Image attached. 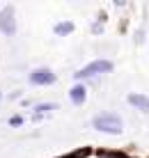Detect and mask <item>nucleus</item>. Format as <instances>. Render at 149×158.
I'll use <instances>...</instances> for the list:
<instances>
[{"label": "nucleus", "mask_w": 149, "mask_h": 158, "mask_svg": "<svg viewBox=\"0 0 149 158\" xmlns=\"http://www.w3.org/2000/svg\"><path fill=\"white\" fill-rule=\"evenodd\" d=\"M92 128H96L99 133H108V135H122L124 122L115 112H101V115H96L92 119Z\"/></svg>", "instance_id": "obj_1"}, {"label": "nucleus", "mask_w": 149, "mask_h": 158, "mask_svg": "<svg viewBox=\"0 0 149 158\" xmlns=\"http://www.w3.org/2000/svg\"><path fill=\"white\" fill-rule=\"evenodd\" d=\"M113 71V62L110 60H94V62L85 64L83 69L74 73L76 80H85V78H94V76H101V73H110Z\"/></svg>", "instance_id": "obj_2"}, {"label": "nucleus", "mask_w": 149, "mask_h": 158, "mask_svg": "<svg viewBox=\"0 0 149 158\" xmlns=\"http://www.w3.org/2000/svg\"><path fill=\"white\" fill-rule=\"evenodd\" d=\"M0 32L5 37H14L16 35V9L12 5L0 9Z\"/></svg>", "instance_id": "obj_3"}, {"label": "nucleus", "mask_w": 149, "mask_h": 158, "mask_svg": "<svg viewBox=\"0 0 149 158\" xmlns=\"http://www.w3.org/2000/svg\"><path fill=\"white\" fill-rule=\"evenodd\" d=\"M28 80H30V85L46 87V85H53L55 80H57V76H55V71H53V69H48V67H37V69H32V71H30Z\"/></svg>", "instance_id": "obj_4"}, {"label": "nucleus", "mask_w": 149, "mask_h": 158, "mask_svg": "<svg viewBox=\"0 0 149 158\" xmlns=\"http://www.w3.org/2000/svg\"><path fill=\"white\" fill-rule=\"evenodd\" d=\"M69 99H71L74 106H83L85 99H87V87H85V85H74V87L69 89Z\"/></svg>", "instance_id": "obj_5"}, {"label": "nucleus", "mask_w": 149, "mask_h": 158, "mask_svg": "<svg viewBox=\"0 0 149 158\" xmlns=\"http://www.w3.org/2000/svg\"><path fill=\"white\" fill-rule=\"evenodd\" d=\"M129 103L140 112H149V96L145 94H129Z\"/></svg>", "instance_id": "obj_6"}, {"label": "nucleus", "mask_w": 149, "mask_h": 158, "mask_svg": "<svg viewBox=\"0 0 149 158\" xmlns=\"http://www.w3.org/2000/svg\"><path fill=\"white\" fill-rule=\"evenodd\" d=\"M74 30H76L74 21H62V23H55V28H53V32H55L57 37H67V35H71Z\"/></svg>", "instance_id": "obj_7"}, {"label": "nucleus", "mask_w": 149, "mask_h": 158, "mask_svg": "<svg viewBox=\"0 0 149 158\" xmlns=\"http://www.w3.org/2000/svg\"><path fill=\"white\" fill-rule=\"evenodd\" d=\"M51 110H57V106H55V103H37L35 106V112H32V115H46V112H51Z\"/></svg>", "instance_id": "obj_8"}, {"label": "nucleus", "mask_w": 149, "mask_h": 158, "mask_svg": "<svg viewBox=\"0 0 149 158\" xmlns=\"http://www.w3.org/2000/svg\"><path fill=\"white\" fill-rule=\"evenodd\" d=\"M96 156L99 158H126L124 154H119V151H108V149H101Z\"/></svg>", "instance_id": "obj_9"}, {"label": "nucleus", "mask_w": 149, "mask_h": 158, "mask_svg": "<svg viewBox=\"0 0 149 158\" xmlns=\"http://www.w3.org/2000/svg\"><path fill=\"white\" fill-rule=\"evenodd\" d=\"M21 124H23V117H21V115L9 117V126H21Z\"/></svg>", "instance_id": "obj_10"}, {"label": "nucleus", "mask_w": 149, "mask_h": 158, "mask_svg": "<svg viewBox=\"0 0 149 158\" xmlns=\"http://www.w3.org/2000/svg\"><path fill=\"white\" fill-rule=\"evenodd\" d=\"M106 21H108V14H106V12L101 9V12H99V19H96V23H101V25H103Z\"/></svg>", "instance_id": "obj_11"}, {"label": "nucleus", "mask_w": 149, "mask_h": 158, "mask_svg": "<svg viewBox=\"0 0 149 158\" xmlns=\"http://www.w3.org/2000/svg\"><path fill=\"white\" fill-rule=\"evenodd\" d=\"M101 30H103V25H101V23H94V25H92V32H94V35H99Z\"/></svg>", "instance_id": "obj_12"}, {"label": "nucleus", "mask_w": 149, "mask_h": 158, "mask_svg": "<svg viewBox=\"0 0 149 158\" xmlns=\"http://www.w3.org/2000/svg\"><path fill=\"white\" fill-rule=\"evenodd\" d=\"M60 158H74V154H69V156H60Z\"/></svg>", "instance_id": "obj_13"}, {"label": "nucleus", "mask_w": 149, "mask_h": 158, "mask_svg": "<svg viewBox=\"0 0 149 158\" xmlns=\"http://www.w3.org/2000/svg\"><path fill=\"white\" fill-rule=\"evenodd\" d=\"M0 101H2V92H0Z\"/></svg>", "instance_id": "obj_14"}]
</instances>
